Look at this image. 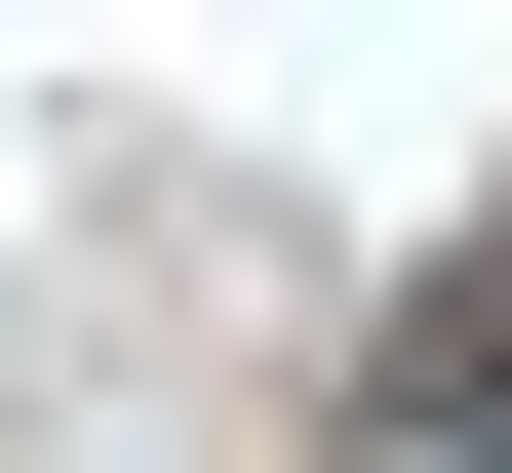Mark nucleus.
Returning a JSON list of instances; mask_svg holds the SVG:
<instances>
[{
  "mask_svg": "<svg viewBox=\"0 0 512 473\" xmlns=\"http://www.w3.org/2000/svg\"><path fill=\"white\" fill-rule=\"evenodd\" d=\"M355 473H512V198H473V237L355 316Z\"/></svg>",
  "mask_w": 512,
  "mask_h": 473,
  "instance_id": "nucleus-1",
  "label": "nucleus"
}]
</instances>
